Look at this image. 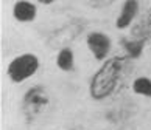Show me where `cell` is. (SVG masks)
Segmentation results:
<instances>
[{
	"label": "cell",
	"instance_id": "obj_4",
	"mask_svg": "<svg viewBox=\"0 0 151 130\" xmlns=\"http://www.w3.org/2000/svg\"><path fill=\"white\" fill-rule=\"evenodd\" d=\"M87 47L91 50V53L95 56V59L98 60H103L106 59L109 50H111V39L103 34V33H91L87 36Z\"/></svg>",
	"mask_w": 151,
	"mask_h": 130
},
{
	"label": "cell",
	"instance_id": "obj_9",
	"mask_svg": "<svg viewBox=\"0 0 151 130\" xmlns=\"http://www.w3.org/2000/svg\"><path fill=\"white\" fill-rule=\"evenodd\" d=\"M123 45L131 58H139L143 51V40H126Z\"/></svg>",
	"mask_w": 151,
	"mask_h": 130
},
{
	"label": "cell",
	"instance_id": "obj_5",
	"mask_svg": "<svg viewBox=\"0 0 151 130\" xmlns=\"http://www.w3.org/2000/svg\"><path fill=\"white\" fill-rule=\"evenodd\" d=\"M137 13H139V2L137 0H125V3H123V6H122V13L119 14V17H117L115 26L119 28V30L128 28L132 23V20L136 19Z\"/></svg>",
	"mask_w": 151,
	"mask_h": 130
},
{
	"label": "cell",
	"instance_id": "obj_6",
	"mask_svg": "<svg viewBox=\"0 0 151 130\" xmlns=\"http://www.w3.org/2000/svg\"><path fill=\"white\" fill-rule=\"evenodd\" d=\"M13 16L19 22H33L36 17V6L30 2L19 0L13 6Z\"/></svg>",
	"mask_w": 151,
	"mask_h": 130
},
{
	"label": "cell",
	"instance_id": "obj_8",
	"mask_svg": "<svg viewBox=\"0 0 151 130\" xmlns=\"http://www.w3.org/2000/svg\"><path fill=\"white\" fill-rule=\"evenodd\" d=\"M134 93L142 96H151V79L150 77H137L132 82Z\"/></svg>",
	"mask_w": 151,
	"mask_h": 130
},
{
	"label": "cell",
	"instance_id": "obj_1",
	"mask_svg": "<svg viewBox=\"0 0 151 130\" xmlns=\"http://www.w3.org/2000/svg\"><path fill=\"white\" fill-rule=\"evenodd\" d=\"M125 67V59L123 58H112L108 59L100 67V70L93 75L89 87L91 98L95 101H101L108 98L115 90V85L120 79V73Z\"/></svg>",
	"mask_w": 151,
	"mask_h": 130
},
{
	"label": "cell",
	"instance_id": "obj_2",
	"mask_svg": "<svg viewBox=\"0 0 151 130\" xmlns=\"http://www.w3.org/2000/svg\"><path fill=\"white\" fill-rule=\"evenodd\" d=\"M37 70H39L37 56L25 53V54H20L17 58H14L9 62L6 73H8V77L11 81L19 84V82H24L28 77H31Z\"/></svg>",
	"mask_w": 151,
	"mask_h": 130
},
{
	"label": "cell",
	"instance_id": "obj_10",
	"mask_svg": "<svg viewBox=\"0 0 151 130\" xmlns=\"http://www.w3.org/2000/svg\"><path fill=\"white\" fill-rule=\"evenodd\" d=\"M37 2H41V3H44V5H50V3H53L55 0H37Z\"/></svg>",
	"mask_w": 151,
	"mask_h": 130
},
{
	"label": "cell",
	"instance_id": "obj_7",
	"mask_svg": "<svg viewBox=\"0 0 151 130\" xmlns=\"http://www.w3.org/2000/svg\"><path fill=\"white\" fill-rule=\"evenodd\" d=\"M73 53H72L70 48H63L61 51L58 53V58H56V65L59 70L63 71H72L73 70Z\"/></svg>",
	"mask_w": 151,
	"mask_h": 130
},
{
	"label": "cell",
	"instance_id": "obj_3",
	"mask_svg": "<svg viewBox=\"0 0 151 130\" xmlns=\"http://www.w3.org/2000/svg\"><path fill=\"white\" fill-rule=\"evenodd\" d=\"M50 102L48 93L47 90L42 85H36L30 88L28 92L24 96V110L27 113V116L35 118L36 115H39Z\"/></svg>",
	"mask_w": 151,
	"mask_h": 130
}]
</instances>
